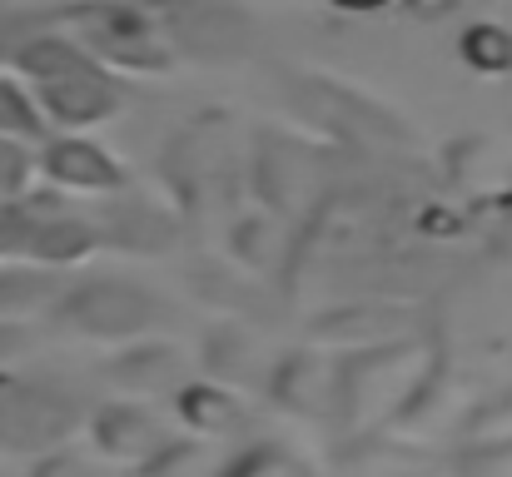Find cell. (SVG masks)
<instances>
[{"mask_svg":"<svg viewBox=\"0 0 512 477\" xmlns=\"http://www.w3.org/2000/svg\"><path fill=\"white\" fill-rule=\"evenodd\" d=\"M25 30V15H10V10H0V65H5V55H10V45H15V35Z\"/></svg>","mask_w":512,"mask_h":477,"instance_id":"f546056e","label":"cell"},{"mask_svg":"<svg viewBox=\"0 0 512 477\" xmlns=\"http://www.w3.org/2000/svg\"><path fill=\"white\" fill-rule=\"evenodd\" d=\"M428 363H433V348L408 333L358 348V353H339L334 358V423L343 433L383 428Z\"/></svg>","mask_w":512,"mask_h":477,"instance_id":"7a4b0ae2","label":"cell"},{"mask_svg":"<svg viewBox=\"0 0 512 477\" xmlns=\"http://www.w3.org/2000/svg\"><path fill=\"white\" fill-rule=\"evenodd\" d=\"M229 264L234 269H244L249 279H284V269H289V249H294V239H289V229H284V219L279 214H239V219H229Z\"/></svg>","mask_w":512,"mask_h":477,"instance_id":"2e32d148","label":"cell"},{"mask_svg":"<svg viewBox=\"0 0 512 477\" xmlns=\"http://www.w3.org/2000/svg\"><path fill=\"white\" fill-rule=\"evenodd\" d=\"M408 333V309L403 304H383V299H358L348 309L334 314H319L309 328V343L324 348V353H358V348H373V343H388V338H403Z\"/></svg>","mask_w":512,"mask_h":477,"instance_id":"5bb4252c","label":"cell"},{"mask_svg":"<svg viewBox=\"0 0 512 477\" xmlns=\"http://www.w3.org/2000/svg\"><path fill=\"white\" fill-rule=\"evenodd\" d=\"M40 164H35V145L0 135V204H20L35 194Z\"/></svg>","mask_w":512,"mask_h":477,"instance_id":"603a6c76","label":"cell"},{"mask_svg":"<svg viewBox=\"0 0 512 477\" xmlns=\"http://www.w3.org/2000/svg\"><path fill=\"white\" fill-rule=\"evenodd\" d=\"M80 433L90 438V448H95L110 468H140V463L170 438L165 418H160L150 403H140V398H110V403L90 408Z\"/></svg>","mask_w":512,"mask_h":477,"instance_id":"30bf717a","label":"cell"},{"mask_svg":"<svg viewBox=\"0 0 512 477\" xmlns=\"http://www.w3.org/2000/svg\"><path fill=\"white\" fill-rule=\"evenodd\" d=\"M194 294H199L209 309H219L224 318H254L264 309V284L249 279L244 269L214 264V259L194 269Z\"/></svg>","mask_w":512,"mask_h":477,"instance_id":"d6986e66","label":"cell"},{"mask_svg":"<svg viewBox=\"0 0 512 477\" xmlns=\"http://www.w3.org/2000/svg\"><path fill=\"white\" fill-rule=\"evenodd\" d=\"M453 477H512V438H468Z\"/></svg>","mask_w":512,"mask_h":477,"instance_id":"d4e9b609","label":"cell"},{"mask_svg":"<svg viewBox=\"0 0 512 477\" xmlns=\"http://www.w3.org/2000/svg\"><path fill=\"white\" fill-rule=\"evenodd\" d=\"M174 234H179V229H174V219L160 204L125 199V189L110 194V224L100 229L105 244H125V249H135V254H165V249H174Z\"/></svg>","mask_w":512,"mask_h":477,"instance_id":"e0dca14e","label":"cell"},{"mask_svg":"<svg viewBox=\"0 0 512 477\" xmlns=\"http://www.w3.org/2000/svg\"><path fill=\"white\" fill-rule=\"evenodd\" d=\"M339 10H353V15H373V10H383V5H393V0H334Z\"/></svg>","mask_w":512,"mask_h":477,"instance_id":"4dcf8cb0","label":"cell"},{"mask_svg":"<svg viewBox=\"0 0 512 477\" xmlns=\"http://www.w3.org/2000/svg\"><path fill=\"white\" fill-rule=\"evenodd\" d=\"M30 299H40V279H25L15 269H0V314H20Z\"/></svg>","mask_w":512,"mask_h":477,"instance_id":"83f0119b","label":"cell"},{"mask_svg":"<svg viewBox=\"0 0 512 477\" xmlns=\"http://www.w3.org/2000/svg\"><path fill=\"white\" fill-rule=\"evenodd\" d=\"M314 100H319V120L348 140V145H358V150H373V155H398V150H408L413 145V135H408V125L393 115V110H383V105H373V100H363L358 90H339V85H314Z\"/></svg>","mask_w":512,"mask_h":477,"instance_id":"7c38bea8","label":"cell"},{"mask_svg":"<svg viewBox=\"0 0 512 477\" xmlns=\"http://www.w3.org/2000/svg\"><path fill=\"white\" fill-rule=\"evenodd\" d=\"M418 463H423V453L413 443H403L388 428H368V433H348L339 453V477H398Z\"/></svg>","mask_w":512,"mask_h":477,"instance_id":"ac0fdd59","label":"cell"},{"mask_svg":"<svg viewBox=\"0 0 512 477\" xmlns=\"http://www.w3.org/2000/svg\"><path fill=\"white\" fill-rule=\"evenodd\" d=\"M468 408H473V403H468L463 373H453L443 358H433V363L423 368V378L408 388V398L393 408V418H388L383 428H388V433H398L403 443L423 448V443H433V438H443V433L463 428Z\"/></svg>","mask_w":512,"mask_h":477,"instance_id":"52a82bcc","label":"cell"},{"mask_svg":"<svg viewBox=\"0 0 512 477\" xmlns=\"http://www.w3.org/2000/svg\"><path fill=\"white\" fill-rule=\"evenodd\" d=\"M264 398L289 423H334V353L309 343L299 353L274 358L264 378Z\"/></svg>","mask_w":512,"mask_h":477,"instance_id":"9c48e42d","label":"cell"},{"mask_svg":"<svg viewBox=\"0 0 512 477\" xmlns=\"http://www.w3.org/2000/svg\"><path fill=\"white\" fill-rule=\"evenodd\" d=\"M458 433H463V443H468V438H512V388L498 393V398L473 403Z\"/></svg>","mask_w":512,"mask_h":477,"instance_id":"484cf974","label":"cell"},{"mask_svg":"<svg viewBox=\"0 0 512 477\" xmlns=\"http://www.w3.org/2000/svg\"><path fill=\"white\" fill-rule=\"evenodd\" d=\"M35 164H40V179L55 189V194H80V199H110L130 184L125 164L110 155L105 145H95L85 130L80 135H50L40 150H35Z\"/></svg>","mask_w":512,"mask_h":477,"instance_id":"ba28073f","label":"cell"},{"mask_svg":"<svg viewBox=\"0 0 512 477\" xmlns=\"http://www.w3.org/2000/svg\"><path fill=\"white\" fill-rule=\"evenodd\" d=\"M30 477H95V468H90L80 453L55 448V453H40V458H35V473Z\"/></svg>","mask_w":512,"mask_h":477,"instance_id":"f1b7e54d","label":"cell"},{"mask_svg":"<svg viewBox=\"0 0 512 477\" xmlns=\"http://www.w3.org/2000/svg\"><path fill=\"white\" fill-rule=\"evenodd\" d=\"M5 70H15L25 80V90L35 95V105L55 135L95 130V125L115 120L125 105V80L115 70H105L95 55H85L70 35L35 25L30 10H25V30L15 35V45L5 55Z\"/></svg>","mask_w":512,"mask_h":477,"instance_id":"6da1fadb","label":"cell"},{"mask_svg":"<svg viewBox=\"0 0 512 477\" xmlns=\"http://www.w3.org/2000/svg\"><path fill=\"white\" fill-rule=\"evenodd\" d=\"M85 403L45 378L0 368V453L10 458H40L80 438L85 428Z\"/></svg>","mask_w":512,"mask_h":477,"instance_id":"277c9868","label":"cell"},{"mask_svg":"<svg viewBox=\"0 0 512 477\" xmlns=\"http://www.w3.org/2000/svg\"><path fill=\"white\" fill-rule=\"evenodd\" d=\"M413 5H443V0H413Z\"/></svg>","mask_w":512,"mask_h":477,"instance_id":"d6a6232c","label":"cell"},{"mask_svg":"<svg viewBox=\"0 0 512 477\" xmlns=\"http://www.w3.org/2000/svg\"><path fill=\"white\" fill-rule=\"evenodd\" d=\"M463 60L478 75H508L512 70V30L503 25H473L463 35Z\"/></svg>","mask_w":512,"mask_h":477,"instance_id":"cb8c5ba5","label":"cell"},{"mask_svg":"<svg viewBox=\"0 0 512 477\" xmlns=\"http://www.w3.org/2000/svg\"><path fill=\"white\" fill-rule=\"evenodd\" d=\"M398 477H438V473H423V463H418V468H408V473H398Z\"/></svg>","mask_w":512,"mask_h":477,"instance_id":"1f68e13d","label":"cell"},{"mask_svg":"<svg viewBox=\"0 0 512 477\" xmlns=\"http://www.w3.org/2000/svg\"><path fill=\"white\" fill-rule=\"evenodd\" d=\"M170 398H174L179 423H184L194 438H204V443L239 438V433L249 428V408H244V398H239L234 388L214 383V378H194V383L184 378Z\"/></svg>","mask_w":512,"mask_h":477,"instance_id":"9a60e30c","label":"cell"},{"mask_svg":"<svg viewBox=\"0 0 512 477\" xmlns=\"http://www.w3.org/2000/svg\"><path fill=\"white\" fill-rule=\"evenodd\" d=\"M189 363L174 343H160L155 333L150 338H135V343H120V353L105 363V383L120 393V398H170L174 388L184 383Z\"/></svg>","mask_w":512,"mask_h":477,"instance_id":"4fadbf2b","label":"cell"},{"mask_svg":"<svg viewBox=\"0 0 512 477\" xmlns=\"http://www.w3.org/2000/svg\"><path fill=\"white\" fill-rule=\"evenodd\" d=\"M0 135L25 140V145H45V140L55 135V130L45 125L35 95L25 90V80H20L15 70H5V65H0Z\"/></svg>","mask_w":512,"mask_h":477,"instance_id":"44dd1931","label":"cell"},{"mask_svg":"<svg viewBox=\"0 0 512 477\" xmlns=\"http://www.w3.org/2000/svg\"><path fill=\"white\" fill-rule=\"evenodd\" d=\"M55 323L75 338L120 348V343L160 333L170 323V304L155 289L130 284V279H85L55 304Z\"/></svg>","mask_w":512,"mask_h":477,"instance_id":"5b68a950","label":"cell"},{"mask_svg":"<svg viewBox=\"0 0 512 477\" xmlns=\"http://www.w3.org/2000/svg\"><path fill=\"white\" fill-rule=\"evenodd\" d=\"M30 348H35V333L25 328V318L0 314V368H15Z\"/></svg>","mask_w":512,"mask_h":477,"instance_id":"4316f807","label":"cell"},{"mask_svg":"<svg viewBox=\"0 0 512 477\" xmlns=\"http://www.w3.org/2000/svg\"><path fill=\"white\" fill-rule=\"evenodd\" d=\"M214 443L204 438H165L140 468H130V477H214Z\"/></svg>","mask_w":512,"mask_h":477,"instance_id":"7402d4cb","label":"cell"},{"mask_svg":"<svg viewBox=\"0 0 512 477\" xmlns=\"http://www.w3.org/2000/svg\"><path fill=\"white\" fill-rule=\"evenodd\" d=\"M269 368H274V348L254 318H224L199 343V378H214L234 393L264 388Z\"/></svg>","mask_w":512,"mask_h":477,"instance_id":"8fae6325","label":"cell"},{"mask_svg":"<svg viewBox=\"0 0 512 477\" xmlns=\"http://www.w3.org/2000/svg\"><path fill=\"white\" fill-rule=\"evenodd\" d=\"M249 184L254 194L264 199L269 214H279L284 224L304 219L329 189H334V169H329V155L289 130H269L259 135V150L249 159Z\"/></svg>","mask_w":512,"mask_h":477,"instance_id":"8992f818","label":"cell"},{"mask_svg":"<svg viewBox=\"0 0 512 477\" xmlns=\"http://www.w3.org/2000/svg\"><path fill=\"white\" fill-rule=\"evenodd\" d=\"M229 115H199L184 135H174L165 174L179 199V209L194 224H219L234 214L239 189H244V159L229 140Z\"/></svg>","mask_w":512,"mask_h":477,"instance_id":"3957f363","label":"cell"},{"mask_svg":"<svg viewBox=\"0 0 512 477\" xmlns=\"http://www.w3.org/2000/svg\"><path fill=\"white\" fill-rule=\"evenodd\" d=\"M214 477H319V473H314V463H309L299 448L269 438V443H249V448H239L229 463L214 468Z\"/></svg>","mask_w":512,"mask_h":477,"instance_id":"ffe728a7","label":"cell"}]
</instances>
